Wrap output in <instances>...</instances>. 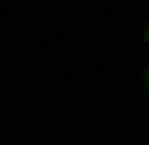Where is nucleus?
<instances>
[{"mask_svg": "<svg viewBox=\"0 0 149 145\" xmlns=\"http://www.w3.org/2000/svg\"><path fill=\"white\" fill-rule=\"evenodd\" d=\"M141 86H145V94H149V67H145V78H141Z\"/></svg>", "mask_w": 149, "mask_h": 145, "instance_id": "1", "label": "nucleus"}, {"mask_svg": "<svg viewBox=\"0 0 149 145\" xmlns=\"http://www.w3.org/2000/svg\"><path fill=\"white\" fill-rule=\"evenodd\" d=\"M141 39H145V43H149V24H145V31H141Z\"/></svg>", "mask_w": 149, "mask_h": 145, "instance_id": "2", "label": "nucleus"}]
</instances>
